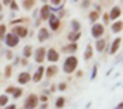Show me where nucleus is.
Masks as SVG:
<instances>
[{
    "mask_svg": "<svg viewBox=\"0 0 123 109\" xmlns=\"http://www.w3.org/2000/svg\"><path fill=\"white\" fill-rule=\"evenodd\" d=\"M77 64H78L77 57H74V55L67 57V60L64 61V71H65L67 74L74 73V71H75V68H77Z\"/></svg>",
    "mask_w": 123,
    "mask_h": 109,
    "instance_id": "nucleus-1",
    "label": "nucleus"
},
{
    "mask_svg": "<svg viewBox=\"0 0 123 109\" xmlns=\"http://www.w3.org/2000/svg\"><path fill=\"white\" fill-rule=\"evenodd\" d=\"M38 102H39V97L33 93H31L26 99H25V103H23V108L25 109H35L38 106Z\"/></svg>",
    "mask_w": 123,
    "mask_h": 109,
    "instance_id": "nucleus-2",
    "label": "nucleus"
},
{
    "mask_svg": "<svg viewBox=\"0 0 123 109\" xmlns=\"http://www.w3.org/2000/svg\"><path fill=\"white\" fill-rule=\"evenodd\" d=\"M104 34V25L103 23H94L91 26V36L100 39V36H103Z\"/></svg>",
    "mask_w": 123,
    "mask_h": 109,
    "instance_id": "nucleus-3",
    "label": "nucleus"
},
{
    "mask_svg": "<svg viewBox=\"0 0 123 109\" xmlns=\"http://www.w3.org/2000/svg\"><path fill=\"white\" fill-rule=\"evenodd\" d=\"M45 57H46V49L43 48V47H39L38 49H35V52H33V60L36 61V63H43L45 61Z\"/></svg>",
    "mask_w": 123,
    "mask_h": 109,
    "instance_id": "nucleus-4",
    "label": "nucleus"
},
{
    "mask_svg": "<svg viewBox=\"0 0 123 109\" xmlns=\"http://www.w3.org/2000/svg\"><path fill=\"white\" fill-rule=\"evenodd\" d=\"M49 16H51V6L43 3V6H41V9H39V19L41 20H48Z\"/></svg>",
    "mask_w": 123,
    "mask_h": 109,
    "instance_id": "nucleus-5",
    "label": "nucleus"
},
{
    "mask_svg": "<svg viewBox=\"0 0 123 109\" xmlns=\"http://www.w3.org/2000/svg\"><path fill=\"white\" fill-rule=\"evenodd\" d=\"M5 44L9 47V48H13L19 44V38L16 35H13L12 32L10 34H6V38H5Z\"/></svg>",
    "mask_w": 123,
    "mask_h": 109,
    "instance_id": "nucleus-6",
    "label": "nucleus"
},
{
    "mask_svg": "<svg viewBox=\"0 0 123 109\" xmlns=\"http://www.w3.org/2000/svg\"><path fill=\"white\" fill-rule=\"evenodd\" d=\"M12 34L16 35L19 39L25 38V36H28V28L26 26H13L12 28Z\"/></svg>",
    "mask_w": 123,
    "mask_h": 109,
    "instance_id": "nucleus-7",
    "label": "nucleus"
},
{
    "mask_svg": "<svg viewBox=\"0 0 123 109\" xmlns=\"http://www.w3.org/2000/svg\"><path fill=\"white\" fill-rule=\"evenodd\" d=\"M46 60H48L49 63H56V61L59 60V52H58L56 49H54V48H49V49L46 51Z\"/></svg>",
    "mask_w": 123,
    "mask_h": 109,
    "instance_id": "nucleus-8",
    "label": "nucleus"
},
{
    "mask_svg": "<svg viewBox=\"0 0 123 109\" xmlns=\"http://www.w3.org/2000/svg\"><path fill=\"white\" fill-rule=\"evenodd\" d=\"M43 74H45V67L43 66H39L38 68H36V71L33 73V83H39L41 80H42V77H43Z\"/></svg>",
    "mask_w": 123,
    "mask_h": 109,
    "instance_id": "nucleus-9",
    "label": "nucleus"
},
{
    "mask_svg": "<svg viewBox=\"0 0 123 109\" xmlns=\"http://www.w3.org/2000/svg\"><path fill=\"white\" fill-rule=\"evenodd\" d=\"M120 13H122L120 7H119V6H113L111 10H110V13H109V19H111L113 22H116L117 18H120Z\"/></svg>",
    "mask_w": 123,
    "mask_h": 109,
    "instance_id": "nucleus-10",
    "label": "nucleus"
},
{
    "mask_svg": "<svg viewBox=\"0 0 123 109\" xmlns=\"http://www.w3.org/2000/svg\"><path fill=\"white\" fill-rule=\"evenodd\" d=\"M48 20H49V28H51L52 31H56V29L59 28V18H58L56 15H51Z\"/></svg>",
    "mask_w": 123,
    "mask_h": 109,
    "instance_id": "nucleus-11",
    "label": "nucleus"
},
{
    "mask_svg": "<svg viewBox=\"0 0 123 109\" xmlns=\"http://www.w3.org/2000/svg\"><path fill=\"white\" fill-rule=\"evenodd\" d=\"M80 38H81V31H78V32H73V31H70L68 35H67V39L70 41V44H75Z\"/></svg>",
    "mask_w": 123,
    "mask_h": 109,
    "instance_id": "nucleus-12",
    "label": "nucleus"
},
{
    "mask_svg": "<svg viewBox=\"0 0 123 109\" xmlns=\"http://www.w3.org/2000/svg\"><path fill=\"white\" fill-rule=\"evenodd\" d=\"M48 38H49V32H48V29H45V28H39V32H38V41H39V42H45Z\"/></svg>",
    "mask_w": 123,
    "mask_h": 109,
    "instance_id": "nucleus-13",
    "label": "nucleus"
},
{
    "mask_svg": "<svg viewBox=\"0 0 123 109\" xmlns=\"http://www.w3.org/2000/svg\"><path fill=\"white\" fill-rule=\"evenodd\" d=\"M56 73H58V67H56L55 64H51L49 67L45 68V74H46V77H54V76H56Z\"/></svg>",
    "mask_w": 123,
    "mask_h": 109,
    "instance_id": "nucleus-14",
    "label": "nucleus"
},
{
    "mask_svg": "<svg viewBox=\"0 0 123 109\" xmlns=\"http://www.w3.org/2000/svg\"><path fill=\"white\" fill-rule=\"evenodd\" d=\"M32 54H33V48H32V45H25L23 49H22V57L28 60V58L32 55Z\"/></svg>",
    "mask_w": 123,
    "mask_h": 109,
    "instance_id": "nucleus-15",
    "label": "nucleus"
},
{
    "mask_svg": "<svg viewBox=\"0 0 123 109\" xmlns=\"http://www.w3.org/2000/svg\"><path fill=\"white\" fill-rule=\"evenodd\" d=\"M31 74L29 73H20L19 74V77H18V82L20 83V84H26V83H29L31 82Z\"/></svg>",
    "mask_w": 123,
    "mask_h": 109,
    "instance_id": "nucleus-16",
    "label": "nucleus"
},
{
    "mask_svg": "<svg viewBox=\"0 0 123 109\" xmlns=\"http://www.w3.org/2000/svg\"><path fill=\"white\" fill-rule=\"evenodd\" d=\"M120 42H122V38H116L113 42H111V47H110V54H116L119 47H120Z\"/></svg>",
    "mask_w": 123,
    "mask_h": 109,
    "instance_id": "nucleus-17",
    "label": "nucleus"
},
{
    "mask_svg": "<svg viewBox=\"0 0 123 109\" xmlns=\"http://www.w3.org/2000/svg\"><path fill=\"white\" fill-rule=\"evenodd\" d=\"M122 29H123V22H122V20L113 22V25H111V32H113V34H119Z\"/></svg>",
    "mask_w": 123,
    "mask_h": 109,
    "instance_id": "nucleus-18",
    "label": "nucleus"
},
{
    "mask_svg": "<svg viewBox=\"0 0 123 109\" xmlns=\"http://www.w3.org/2000/svg\"><path fill=\"white\" fill-rule=\"evenodd\" d=\"M93 57V47H91V44H88L87 47H86V51H84V60L87 61V60H90Z\"/></svg>",
    "mask_w": 123,
    "mask_h": 109,
    "instance_id": "nucleus-19",
    "label": "nucleus"
},
{
    "mask_svg": "<svg viewBox=\"0 0 123 109\" xmlns=\"http://www.w3.org/2000/svg\"><path fill=\"white\" fill-rule=\"evenodd\" d=\"M96 48H97V51H98V52H103V51H104V48H106V41H104L103 38L97 39V41H96Z\"/></svg>",
    "mask_w": 123,
    "mask_h": 109,
    "instance_id": "nucleus-20",
    "label": "nucleus"
},
{
    "mask_svg": "<svg viewBox=\"0 0 123 109\" xmlns=\"http://www.w3.org/2000/svg\"><path fill=\"white\" fill-rule=\"evenodd\" d=\"M22 6H23L25 10H31L32 7H35V2H33V0H23Z\"/></svg>",
    "mask_w": 123,
    "mask_h": 109,
    "instance_id": "nucleus-21",
    "label": "nucleus"
},
{
    "mask_svg": "<svg viewBox=\"0 0 123 109\" xmlns=\"http://www.w3.org/2000/svg\"><path fill=\"white\" fill-rule=\"evenodd\" d=\"M80 29H81L80 22H78V20H75V19H73V20H71V31H73V32H78Z\"/></svg>",
    "mask_w": 123,
    "mask_h": 109,
    "instance_id": "nucleus-22",
    "label": "nucleus"
},
{
    "mask_svg": "<svg viewBox=\"0 0 123 109\" xmlns=\"http://www.w3.org/2000/svg\"><path fill=\"white\" fill-rule=\"evenodd\" d=\"M64 105H65V97H64V96H61V97H58V99L55 100V108H58V109L64 108Z\"/></svg>",
    "mask_w": 123,
    "mask_h": 109,
    "instance_id": "nucleus-23",
    "label": "nucleus"
},
{
    "mask_svg": "<svg viewBox=\"0 0 123 109\" xmlns=\"http://www.w3.org/2000/svg\"><path fill=\"white\" fill-rule=\"evenodd\" d=\"M64 51H65L67 54H68V52H70V54L75 52V51H77V44H68V45L64 48Z\"/></svg>",
    "mask_w": 123,
    "mask_h": 109,
    "instance_id": "nucleus-24",
    "label": "nucleus"
},
{
    "mask_svg": "<svg viewBox=\"0 0 123 109\" xmlns=\"http://www.w3.org/2000/svg\"><path fill=\"white\" fill-rule=\"evenodd\" d=\"M7 102H9L7 95H0V106H6Z\"/></svg>",
    "mask_w": 123,
    "mask_h": 109,
    "instance_id": "nucleus-25",
    "label": "nucleus"
},
{
    "mask_svg": "<svg viewBox=\"0 0 123 109\" xmlns=\"http://www.w3.org/2000/svg\"><path fill=\"white\" fill-rule=\"evenodd\" d=\"M98 16H100V15H98V12H96V10H93V12H91V13L88 15V19H90L91 22H96V20L98 19Z\"/></svg>",
    "mask_w": 123,
    "mask_h": 109,
    "instance_id": "nucleus-26",
    "label": "nucleus"
},
{
    "mask_svg": "<svg viewBox=\"0 0 123 109\" xmlns=\"http://www.w3.org/2000/svg\"><path fill=\"white\" fill-rule=\"evenodd\" d=\"M6 38V25H0V39L5 41Z\"/></svg>",
    "mask_w": 123,
    "mask_h": 109,
    "instance_id": "nucleus-27",
    "label": "nucleus"
},
{
    "mask_svg": "<svg viewBox=\"0 0 123 109\" xmlns=\"http://www.w3.org/2000/svg\"><path fill=\"white\" fill-rule=\"evenodd\" d=\"M22 87H18V89H15V92H13V97L15 99H18V97H20L22 96Z\"/></svg>",
    "mask_w": 123,
    "mask_h": 109,
    "instance_id": "nucleus-28",
    "label": "nucleus"
},
{
    "mask_svg": "<svg viewBox=\"0 0 123 109\" xmlns=\"http://www.w3.org/2000/svg\"><path fill=\"white\" fill-rule=\"evenodd\" d=\"M12 74V66H6V70H5V77H10Z\"/></svg>",
    "mask_w": 123,
    "mask_h": 109,
    "instance_id": "nucleus-29",
    "label": "nucleus"
},
{
    "mask_svg": "<svg viewBox=\"0 0 123 109\" xmlns=\"http://www.w3.org/2000/svg\"><path fill=\"white\" fill-rule=\"evenodd\" d=\"M67 87H68V86H67V83H64V82L58 84V90H61V92H64V90H67Z\"/></svg>",
    "mask_w": 123,
    "mask_h": 109,
    "instance_id": "nucleus-30",
    "label": "nucleus"
},
{
    "mask_svg": "<svg viewBox=\"0 0 123 109\" xmlns=\"http://www.w3.org/2000/svg\"><path fill=\"white\" fill-rule=\"evenodd\" d=\"M15 89H16V87H13V86H9V87L6 89V95H13Z\"/></svg>",
    "mask_w": 123,
    "mask_h": 109,
    "instance_id": "nucleus-31",
    "label": "nucleus"
},
{
    "mask_svg": "<svg viewBox=\"0 0 123 109\" xmlns=\"http://www.w3.org/2000/svg\"><path fill=\"white\" fill-rule=\"evenodd\" d=\"M10 9H12V10H18V9H19L18 3H16V2H10Z\"/></svg>",
    "mask_w": 123,
    "mask_h": 109,
    "instance_id": "nucleus-32",
    "label": "nucleus"
},
{
    "mask_svg": "<svg viewBox=\"0 0 123 109\" xmlns=\"http://www.w3.org/2000/svg\"><path fill=\"white\" fill-rule=\"evenodd\" d=\"M96 76H97V66H94V67H93V73H91V80H94V79H96Z\"/></svg>",
    "mask_w": 123,
    "mask_h": 109,
    "instance_id": "nucleus-33",
    "label": "nucleus"
},
{
    "mask_svg": "<svg viewBox=\"0 0 123 109\" xmlns=\"http://www.w3.org/2000/svg\"><path fill=\"white\" fill-rule=\"evenodd\" d=\"M22 22H23V19H16V20H12L10 25H18V23H22Z\"/></svg>",
    "mask_w": 123,
    "mask_h": 109,
    "instance_id": "nucleus-34",
    "label": "nucleus"
},
{
    "mask_svg": "<svg viewBox=\"0 0 123 109\" xmlns=\"http://www.w3.org/2000/svg\"><path fill=\"white\" fill-rule=\"evenodd\" d=\"M91 5V2H81V7H88Z\"/></svg>",
    "mask_w": 123,
    "mask_h": 109,
    "instance_id": "nucleus-35",
    "label": "nucleus"
},
{
    "mask_svg": "<svg viewBox=\"0 0 123 109\" xmlns=\"http://www.w3.org/2000/svg\"><path fill=\"white\" fill-rule=\"evenodd\" d=\"M39 100H42L43 103H46V102H48V97H46V96L43 95V96H41V97H39Z\"/></svg>",
    "mask_w": 123,
    "mask_h": 109,
    "instance_id": "nucleus-36",
    "label": "nucleus"
},
{
    "mask_svg": "<svg viewBox=\"0 0 123 109\" xmlns=\"http://www.w3.org/2000/svg\"><path fill=\"white\" fill-rule=\"evenodd\" d=\"M6 109H16V105H6Z\"/></svg>",
    "mask_w": 123,
    "mask_h": 109,
    "instance_id": "nucleus-37",
    "label": "nucleus"
},
{
    "mask_svg": "<svg viewBox=\"0 0 123 109\" xmlns=\"http://www.w3.org/2000/svg\"><path fill=\"white\" fill-rule=\"evenodd\" d=\"M51 3H52V5H62V2H59V0H52Z\"/></svg>",
    "mask_w": 123,
    "mask_h": 109,
    "instance_id": "nucleus-38",
    "label": "nucleus"
},
{
    "mask_svg": "<svg viewBox=\"0 0 123 109\" xmlns=\"http://www.w3.org/2000/svg\"><path fill=\"white\" fill-rule=\"evenodd\" d=\"M103 18H104V23H107L109 22V15L106 13V15H103Z\"/></svg>",
    "mask_w": 123,
    "mask_h": 109,
    "instance_id": "nucleus-39",
    "label": "nucleus"
},
{
    "mask_svg": "<svg viewBox=\"0 0 123 109\" xmlns=\"http://www.w3.org/2000/svg\"><path fill=\"white\" fill-rule=\"evenodd\" d=\"M20 63H22V66H28V60H26V58H22Z\"/></svg>",
    "mask_w": 123,
    "mask_h": 109,
    "instance_id": "nucleus-40",
    "label": "nucleus"
},
{
    "mask_svg": "<svg viewBox=\"0 0 123 109\" xmlns=\"http://www.w3.org/2000/svg\"><path fill=\"white\" fill-rule=\"evenodd\" d=\"M6 57H7L9 60H12V58H13V54H12V52L9 51V52H7V55H6Z\"/></svg>",
    "mask_w": 123,
    "mask_h": 109,
    "instance_id": "nucleus-41",
    "label": "nucleus"
},
{
    "mask_svg": "<svg viewBox=\"0 0 123 109\" xmlns=\"http://www.w3.org/2000/svg\"><path fill=\"white\" fill-rule=\"evenodd\" d=\"M116 109H123V102H120V103L116 106Z\"/></svg>",
    "mask_w": 123,
    "mask_h": 109,
    "instance_id": "nucleus-42",
    "label": "nucleus"
},
{
    "mask_svg": "<svg viewBox=\"0 0 123 109\" xmlns=\"http://www.w3.org/2000/svg\"><path fill=\"white\" fill-rule=\"evenodd\" d=\"M41 109H48V103H43V105L41 106Z\"/></svg>",
    "mask_w": 123,
    "mask_h": 109,
    "instance_id": "nucleus-43",
    "label": "nucleus"
},
{
    "mask_svg": "<svg viewBox=\"0 0 123 109\" xmlns=\"http://www.w3.org/2000/svg\"><path fill=\"white\" fill-rule=\"evenodd\" d=\"M2 7H3V6H2V3H0V13H2Z\"/></svg>",
    "mask_w": 123,
    "mask_h": 109,
    "instance_id": "nucleus-44",
    "label": "nucleus"
}]
</instances>
